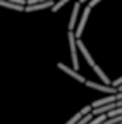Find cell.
Returning <instances> with one entry per match:
<instances>
[{"instance_id":"obj_1","label":"cell","mask_w":122,"mask_h":124,"mask_svg":"<svg viewBox=\"0 0 122 124\" xmlns=\"http://www.w3.org/2000/svg\"><path fill=\"white\" fill-rule=\"evenodd\" d=\"M69 38V45H71V57H72V67L78 71L79 69V59H78V45H76V36H74V31L69 29L67 33Z\"/></svg>"},{"instance_id":"obj_2","label":"cell","mask_w":122,"mask_h":124,"mask_svg":"<svg viewBox=\"0 0 122 124\" xmlns=\"http://www.w3.org/2000/svg\"><path fill=\"white\" fill-rule=\"evenodd\" d=\"M91 9H93V7H89V5L84 7L83 16H81V19H79V24H76V26H78V29H76V33H74L76 38H81V36H83V31H84V26H86V21H88V17H89Z\"/></svg>"},{"instance_id":"obj_3","label":"cell","mask_w":122,"mask_h":124,"mask_svg":"<svg viewBox=\"0 0 122 124\" xmlns=\"http://www.w3.org/2000/svg\"><path fill=\"white\" fill-rule=\"evenodd\" d=\"M84 85L88 86V88H93V90H100V91H103V93H108V95H114V93H117V88L114 86H110V85H100V83H93V81H86L84 79Z\"/></svg>"},{"instance_id":"obj_4","label":"cell","mask_w":122,"mask_h":124,"mask_svg":"<svg viewBox=\"0 0 122 124\" xmlns=\"http://www.w3.org/2000/svg\"><path fill=\"white\" fill-rule=\"evenodd\" d=\"M57 67H58L60 71H64L65 74H69V76H72V78H74V79H76V81H79V83H84V78H83V76H81V74H79L78 71H76L74 67L71 69V67H67L65 64H62V62H58V64H57Z\"/></svg>"},{"instance_id":"obj_5","label":"cell","mask_w":122,"mask_h":124,"mask_svg":"<svg viewBox=\"0 0 122 124\" xmlns=\"http://www.w3.org/2000/svg\"><path fill=\"white\" fill-rule=\"evenodd\" d=\"M79 9H81V4L79 2H76L74 4V7H72V12H71V19H69V29L71 31H74V28H76V24H78V16H79Z\"/></svg>"},{"instance_id":"obj_6","label":"cell","mask_w":122,"mask_h":124,"mask_svg":"<svg viewBox=\"0 0 122 124\" xmlns=\"http://www.w3.org/2000/svg\"><path fill=\"white\" fill-rule=\"evenodd\" d=\"M76 45H78V48L81 50V54L84 55V59H86V62H88V64L89 66H93L95 64V60H93V57H91V54H89V50L86 48V45L81 41V38H76Z\"/></svg>"},{"instance_id":"obj_7","label":"cell","mask_w":122,"mask_h":124,"mask_svg":"<svg viewBox=\"0 0 122 124\" xmlns=\"http://www.w3.org/2000/svg\"><path fill=\"white\" fill-rule=\"evenodd\" d=\"M114 100H115V93H114V95H108V97H105V98L95 100L93 103H91V108H95V107H100V105H105V103H108V102H114Z\"/></svg>"},{"instance_id":"obj_8","label":"cell","mask_w":122,"mask_h":124,"mask_svg":"<svg viewBox=\"0 0 122 124\" xmlns=\"http://www.w3.org/2000/svg\"><path fill=\"white\" fill-rule=\"evenodd\" d=\"M91 67H93V71H95V74L96 76H100V79L103 81V85H110V79H108V78H107V74L96 66V64H93V66H91Z\"/></svg>"},{"instance_id":"obj_9","label":"cell","mask_w":122,"mask_h":124,"mask_svg":"<svg viewBox=\"0 0 122 124\" xmlns=\"http://www.w3.org/2000/svg\"><path fill=\"white\" fill-rule=\"evenodd\" d=\"M67 2H71V0H58V2H53V5H52V10L53 12H58V9H62Z\"/></svg>"},{"instance_id":"obj_10","label":"cell","mask_w":122,"mask_h":124,"mask_svg":"<svg viewBox=\"0 0 122 124\" xmlns=\"http://www.w3.org/2000/svg\"><path fill=\"white\" fill-rule=\"evenodd\" d=\"M81 116H83L81 112H79V114H76V116H72V119H69V121H67L65 124H76V122L79 121V117H81Z\"/></svg>"},{"instance_id":"obj_11","label":"cell","mask_w":122,"mask_h":124,"mask_svg":"<svg viewBox=\"0 0 122 124\" xmlns=\"http://www.w3.org/2000/svg\"><path fill=\"white\" fill-rule=\"evenodd\" d=\"M89 112H91V105H86L81 108V114H89Z\"/></svg>"},{"instance_id":"obj_12","label":"cell","mask_w":122,"mask_h":124,"mask_svg":"<svg viewBox=\"0 0 122 124\" xmlns=\"http://www.w3.org/2000/svg\"><path fill=\"white\" fill-rule=\"evenodd\" d=\"M88 2H89V0H79V4H81V5H83V4H88Z\"/></svg>"}]
</instances>
